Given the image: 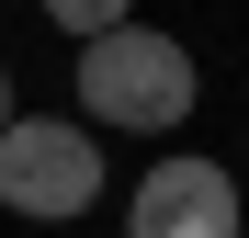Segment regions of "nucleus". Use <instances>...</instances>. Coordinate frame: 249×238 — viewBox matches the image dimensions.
<instances>
[{"mask_svg": "<svg viewBox=\"0 0 249 238\" xmlns=\"http://www.w3.org/2000/svg\"><path fill=\"white\" fill-rule=\"evenodd\" d=\"M193 102H204V68L181 34L113 23L79 46V125L91 136H170V125H193Z\"/></svg>", "mask_w": 249, "mask_h": 238, "instance_id": "1", "label": "nucleus"}, {"mask_svg": "<svg viewBox=\"0 0 249 238\" xmlns=\"http://www.w3.org/2000/svg\"><path fill=\"white\" fill-rule=\"evenodd\" d=\"M102 136L79 125V113H12L0 125V204L34 216V227H79L102 204Z\"/></svg>", "mask_w": 249, "mask_h": 238, "instance_id": "2", "label": "nucleus"}, {"mask_svg": "<svg viewBox=\"0 0 249 238\" xmlns=\"http://www.w3.org/2000/svg\"><path fill=\"white\" fill-rule=\"evenodd\" d=\"M124 238H249V204H238V170L227 159H147L136 193H124Z\"/></svg>", "mask_w": 249, "mask_h": 238, "instance_id": "3", "label": "nucleus"}, {"mask_svg": "<svg viewBox=\"0 0 249 238\" xmlns=\"http://www.w3.org/2000/svg\"><path fill=\"white\" fill-rule=\"evenodd\" d=\"M46 23L91 46V34H113V23H136V0H46Z\"/></svg>", "mask_w": 249, "mask_h": 238, "instance_id": "4", "label": "nucleus"}, {"mask_svg": "<svg viewBox=\"0 0 249 238\" xmlns=\"http://www.w3.org/2000/svg\"><path fill=\"white\" fill-rule=\"evenodd\" d=\"M12 113H23V91H12V68H0V125H12Z\"/></svg>", "mask_w": 249, "mask_h": 238, "instance_id": "5", "label": "nucleus"}]
</instances>
